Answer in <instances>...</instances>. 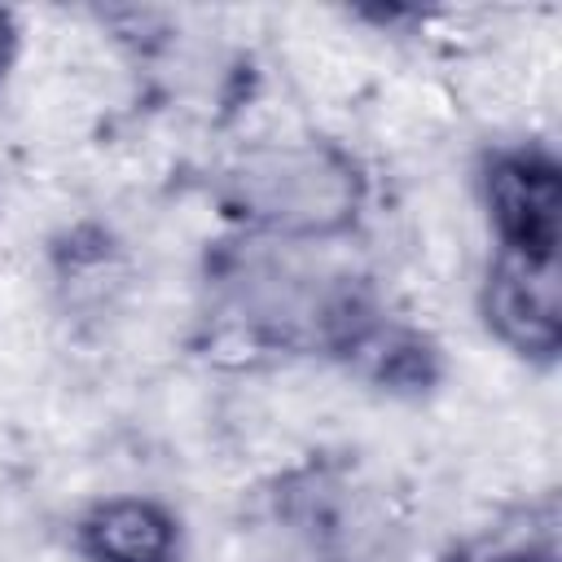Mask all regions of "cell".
<instances>
[{"instance_id":"cell-4","label":"cell","mask_w":562,"mask_h":562,"mask_svg":"<svg viewBox=\"0 0 562 562\" xmlns=\"http://www.w3.org/2000/svg\"><path fill=\"white\" fill-rule=\"evenodd\" d=\"M83 531L101 562H167L171 553V518L149 501H110Z\"/></svg>"},{"instance_id":"cell-3","label":"cell","mask_w":562,"mask_h":562,"mask_svg":"<svg viewBox=\"0 0 562 562\" xmlns=\"http://www.w3.org/2000/svg\"><path fill=\"white\" fill-rule=\"evenodd\" d=\"M487 321L518 351L549 356L558 347V259L509 250L487 285Z\"/></svg>"},{"instance_id":"cell-1","label":"cell","mask_w":562,"mask_h":562,"mask_svg":"<svg viewBox=\"0 0 562 562\" xmlns=\"http://www.w3.org/2000/svg\"><path fill=\"white\" fill-rule=\"evenodd\" d=\"M233 198L281 233H334L351 220L360 180L329 145H272L237 162Z\"/></svg>"},{"instance_id":"cell-2","label":"cell","mask_w":562,"mask_h":562,"mask_svg":"<svg viewBox=\"0 0 562 562\" xmlns=\"http://www.w3.org/2000/svg\"><path fill=\"white\" fill-rule=\"evenodd\" d=\"M492 215L501 224V237L514 255L531 259H558V224H562V193H558V167L536 154H514L492 167L487 180Z\"/></svg>"},{"instance_id":"cell-6","label":"cell","mask_w":562,"mask_h":562,"mask_svg":"<svg viewBox=\"0 0 562 562\" xmlns=\"http://www.w3.org/2000/svg\"><path fill=\"white\" fill-rule=\"evenodd\" d=\"M496 562H549V558H527V553H514V558H496Z\"/></svg>"},{"instance_id":"cell-5","label":"cell","mask_w":562,"mask_h":562,"mask_svg":"<svg viewBox=\"0 0 562 562\" xmlns=\"http://www.w3.org/2000/svg\"><path fill=\"white\" fill-rule=\"evenodd\" d=\"M9 48H13V22H9V13H0V70L9 61Z\"/></svg>"}]
</instances>
